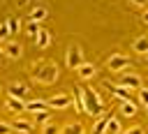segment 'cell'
<instances>
[{
	"mask_svg": "<svg viewBox=\"0 0 148 134\" xmlns=\"http://www.w3.org/2000/svg\"><path fill=\"white\" fill-rule=\"evenodd\" d=\"M83 111H86L88 116H92V118L104 116V102H102V97H99L97 90L83 88Z\"/></svg>",
	"mask_w": 148,
	"mask_h": 134,
	"instance_id": "obj_1",
	"label": "cell"
},
{
	"mask_svg": "<svg viewBox=\"0 0 148 134\" xmlns=\"http://www.w3.org/2000/svg\"><path fill=\"white\" fill-rule=\"evenodd\" d=\"M58 76H60V72H58V67L51 65V62H44V65H39V67L32 72V81L39 83V85H51V83L58 81Z\"/></svg>",
	"mask_w": 148,
	"mask_h": 134,
	"instance_id": "obj_2",
	"label": "cell"
},
{
	"mask_svg": "<svg viewBox=\"0 0 148 134\" xmlns=\"http://www.w3.org/2000/svg\"><path fill=\"white\" fill-rule=\"evenodd\" d=\"M83 62H86V60H83V51H81V46H69L67 53H65V65H67L69 69H79Z\"/></svg>",
	"mask_w": 148,
	"mask_h": 134,
	"instance_id": "obj_3",
	"label": "cell"
},
{
	"mask_svg": "<svg viewBox=\"0 0 148 134\" xmlns=\"http://www.w3.org/2000/svg\"><path fill=\"white\" fill-rule=\"evenodd\" d=\"M106 67H109L111 72H123V69L132 67V62H130L127 55H123V53H113V55L106 60Z\"/></svg>",
	"mask_w": 148,
	"mask_h": 134,
	"instance_id": "obj_4",
	"label": "cell"
},
{
	"mask_svg": "<svg viewBox=\"0 0 148 134\" xmlns=\"http://www.w3.org/2000/svg\"><path fill=\"white\" fill-rule=\"evenodd\" d=\"M120 85H125L127 90H139V88H143V79L134 72H125L120 76Z\"/></svg>",
	"mask_w": 148,
	"mask_h": 134,
	"instance_id": "obj_5",
	"label": "cell"
},
{
	"mask_svg": "<svg viewBox=\"0 0 148 134\" xmlns=\"http://www.w3.org/2000/svg\"><path fill=\"white\" fill-rule=\"evenodd\" d=\"M2 49H5V58L18 60V58L23 55V46H21L18 42H5V44H2Z\"/></svg>",
	"mask_w": 148,
	"mask_h": 134,
	"instance_id": "obj_6",
	"label": "cell"
},
{
	"mask_svg": "<svg viewBox=\"0 0 148 134\" xmlns=\"http://www.w3.org/2000/svg\"><path fill=\"white\" fill-rule=\"evenodd\" d=\"M76 74H79V79H81V81H90V79H95V76H97V67H95L92 62H83V65L76 69Z\"/></svg>",
	"mask_w": 148,
	"mask_h": 134,
	"instance_id": "obj_7",
	"label": "cell"
},
{
	"mask_svg": "<svg viewBox=\"0 0 148 134\" xmlns=\"http://www.w3.org/2000/svg\"><path fill=\"white\" fill-rule=\"evenodd\" d=\"M104 85H109V90L113 92V97H116L118 102H127V99H132V97H130V90H127L125 85H120V83H104Z\"/></svg>",
	"mask_w": 148,
	"mask_h": 134,
	"instance_id": "obj_8",
	"label": "cell"
},
{
	"mask_svg": "<svg viewBox=\"0 0 148 134\" xmlns=\"http://www.w3.org/2000/svg\"><path fill=\"white\" fill-rule=\"evenodd\" d=\"M69 104H72V97H69V95H53V97H49V106H51V109L62 111V109H67Z\"/></svg>",
	"mask_w": 148,
	"mask_h": 134,
	"instance_id": "obj_9",
	"label": "cell"
},
{
	"mask_svg": "<svg viewBox=\"0 0 148 134\" xmlns=\"http://www.w3.org/2000/svg\"><path fill=\"white\" fill-rule=\"evenodd\" d=\"M25 111H30V113L51 111V106H49V99H28V102H25Z\"/></svg>",
	"mask_w": 148,
	"mask_h": 134,
	"instance_id": "obj_10",
	"label": "cell"
},
{
	"mask_svg": "<svg viewBox=\"0 0 148 134\" xmlns=\"http://www.w3.org/2000/svg\"><path fill=\"white\" fill-rule=\"evenodd\" d=\"M5 106H7V111H12V113H23L25 111V99H18V97H7V102H5Z\"/></svg>",
	"mask_w": 148,
	"mask_h": 134,
	"instance_id": "obj_11",
	"label": "cell"
},
{
	"mask_svg": "<svg viewBox=\"0 0 148 134\" xmlns=\"http://www.w3.org/2000/svg\"><path fill=\"white\" fill-rule=\"evenodd\" d=\"M46 16H49V9H46L44 5H35V7L30 9V14H28V18H30V21H37V23H42Z\"/></svg>",
	"mask_w": 148,
	"mask_h": 134,
	"instance_id": "obj_12",
	"label": "cell"
},
{
	"mask_svg": "<svg viewBox=\"0 0 148 134\" xmlns=\"http://www.w3.org/2000/svg\"><path fill=\"white\" fill-rule=\"evenodd\" d=\"M12 127H14V132L16 134H30L35 127H32V122L30 120H23V118H16L14 122H12Z\"/></svg>",
	"mask_w": 148,
	"mask_h": 134,
	"instance_id": "obj_13",
	"label": "cell"
},
{
	"mask_svg": "<svg viewBox=\"0 0 148 134\" xmlns=\"http://www.w3.org/2000/svg\"><path fill=\"white\" fill-rule=\"evenodd\" d=\"M28 90H30V88H28L25 83H12V85H9V95H12V97H18V99H25V97H28Z\"/></svg>",
	"mask_w": 148,
	"mask_h": 134,
	"instance_id": "obj_14",
	"label": "cell"
},
{
	"mask_svg": "<svg viewBox=\"0 0 148 134\" xmlns=\"http://www.w3.org/2000/svg\"><path fill=\"white\" fill-rule=\"evenodd\" d=\"M132 49H134V53H139V55H148V37H136L134 42H132Z\"/></svg>",
	"mask_w": 148,
	"mask_h": 134,
	"instance_id": "obj_15",
	"label": "cell"
},
{
	"mask_svg": "<svg viewBox=\"0 0 148 134\" xmlns=\"http://www.w3.org/2000/svg\"><path fill=\"white\" fill-rule=\"evenodd\" d=\"M106 134H123V125H120V118H118V116H109Z\"/></svg>",
	"mask_w": 148,
	"mask_h": 134,
	"instance_id": "obj_16",
	"label": "cell"
},
{
	"mask_svg": "<svg viewBox=\"0 0 148 134\" xmlns=\"http://www.w3.org/2000/svg\"><path fill=\"white\" fill-rule=\"evenodd\" d=\"M120 116H125V118H134V116H136V104H134L132 99L120 102Z\"/></svg>",
	"mask_w": 148,
	"mask_h": 134,
	"instance_id": "obj_17",
	"label": "cell"
},
{
	"mask_svg": "<svg viewBox=\"0 0 148 134\" xmlns=\"http://www.w3.org/2000/svg\"><path fill=\"white\" fill-rule=\"evenodd\" d=\"M35 44H37V49H46L49 44H51V32L49 30H39V35H37V39H35Z\"/></svg>",
	"mask_w": 148,
	"mask_h": 134,
	"instance_id": "obj_18",
	"label": "cell"
},
{
	"mask_svg": "<svg viewBox=\"0 0 148 134\" xmlns=\"http://www.w3.org/2000/svg\"><path fill=\"white\" fill-rule=\"evenodd\" d=\"M60 134H86V129H83L81 122H67V125L60 129Z\"/></svg>",
	"mask_w": 148,
	"mask_h": 134,
	"instance_id": "obj_19",
	"label": "cell"
},
{
	"mask_svg": "<svg viewBox=\"0 0 148 134\" xmlns=\"http://www.w3.org/2000/svg\"><path fill=\"white\" fill-rule=\"evenodd\" d=\"M39 30H42V25H39L37 21H28V23H25V28H23V32H25L28 37H32V39H37Z\"/></svg>",
	"mask_w": 148,
	"mask_h": 134,
	"instance_id": "obj_20",
	"label": "cell"
},
{
	"mask_svg": "<svg viewBox=\"0 0 148 134\" xmlns=\"http://www.w3.org/2000/svg\"><path fill=\"white\" fill-rule=\"evenodd\" d=\"M106 122H109V116H99L92 125V134H106Z\"/></svg>",
	"mask_w": 148,
	"mask_h": 134,
	"instance_id": "obj_21",
	"label": "cell"
},
{
	"mask_svg": "<svg viewBox=\"0 0 148 134\" xmlns=\"http://www.w3.org/2000/svg\"><path fill=\"white\" fill-rule=\"evenodd\" d=\"M74 106H76L79 113H86L83 111V85H76V102H74Z\"/></svg>",
	"mask_w": 148,
	"mask_h": 134,
	"instance_id": "obj_22",
	"label": "cell"
},
{
	"mask_svg": "<svg viewBox=\"0 0 148 134\" xmlns=\"http://www.w3.org/2000/svg\"><path fill=\"white\" fill-rule=\"evenodd\" d=\"M42 134H60V127L56 125V122H46V125H42Z\"/></svg>",
	"mask_w": 148,
	"mask_h": 134,
	"instance_id": "obj_23",
	"label": "cell"
},
{
	"mask_svg": "<svg viewBox=\"0 0 148 134\" xmlns=\"http://www.w3.org/2000/svg\"><path fill=\"white\" fill-rule=\"evenodd\" d=\"M32 116H35V122H39V125H46L49 118H51L49 111H37V113H32Z\"/></svg>",
	"mask_w": 148,
	"mask_h": 134,
	"instance_id": "obj_24",
	"label": "cell"
},
{
	"mask_svg": "<svg viewBox=\"0 0 148 134\" xmlns=\"http://www.w3.org/2000/svg\"><path fill=\"white\" fill-rule=\"evenodd\" d=\"M9 25L7 23H0V44H5V42H9Z\"/></svg>",
	"mask_w": 148,
	"mask_h": 134,
	"instance_id": "obj_25",
	"label": "cell"
},
{
	"mask_svg": "<svg viewBox=\"0 0 148 134\" xmlns=\"http://www.w3.org/2000/svg\"><path fill=\"white\" fill-rule=\"evenodd\" d=\"M7 25H9V32H12V35H16V32L21 30V21H16V18H9Z\"/></svg>",
	"mask_w": 148,
	"mask_h": 134,
	"instance_id": "obj_26",
	"label": "cell"
},
{
	"mask_svg": "<svg viewBox=\"0 0 148 134\" xmlns=\"http://www.w3.org/2000/svg\"><path fill=\"white\" fill-rule=\"evenodd\" d=\"M0 134H14V127H12V122H5V120H0Z\"/></svg>",
	"mask_w": 148,
	"mask_h": 134,
	"instance_id": "obj_27",
	"label": "cell"
},
{
	"mask_svg": "<svg viewBox=\"0 0 148 134\" xmlns=\"http://www.w3.org/2000/svg\"><path fill=\"white\" fill-rule=\"evenodd\" d=\"M139 102L143 106H148V88H139Z\"/></svg>",
	"mask_w": 148,
	"mask_h": 134,
	"instance_id": "obj_28",
	"label": "cell"
},
{
	"mask_svg": "<svg viewBox=\"0 0 148 134\" xmlns=\"http://www.w3.org/2000/svg\"><path fill=\"white\" fill-rule=\"evenodd\" d=\"M123 134H143V127H139V125H134V127H130V129H125Z\"/></svg>",
	"mask_w": 148,
	"mask_h": 134,
	"instance_id": "obj_29",
	"label": "cell"
},
{
	"mask_svg": "<svg viewBox=\"0 0 148 134\" xmlns=\"http://www.w3.org/2000/svg\"><path fill=\"white\" fill-rule=\"evenodd\" d=\"M134 7H148V0H130Z\"/></svg>",
	"mask_w": 148,
	"mask_h": 134,
	"instance_id": "obj_30",
	"label": "cell"
},
{
	"mask_svg": "<svg viewBox=\"0 0 148 134\" xmlns=\"http://www.w3.org/2000/svg\"><path fill=\"white\" fill-rule=\"evenodd\" d=\"M141 18H143V23H148V9L143 12V16H141Z\"/></svg>",
	"mask_w": 148,
	"mask_h": 134,
	"instance_id": "obj_31",
	"label": "cell"
},
{
	"mask_svg": "<svg viewBox=\"0 0 148 134\" xmlns=\"http://www.w3.org/2000/svg\"><path fill=\"white\" fill-rule=\"evenodd\" d=\"M2 58H5V49L0 46V60H2Z\"/></svg>",
	"mask_w": 148,
	"mask_h": 134,
	"instance_id": "obj_32",
	"label": "cell"
},
{
	"mask_svg": "<svg viewBox=\"0 0 148 134\" xmlns=\"http://www.w3.org/2000/svg\"><path fill=\"white\" fill-rule=\"evenodd\" d=\"M25 2H30V0H18V5H25Z\"/></svg>",
	"mask_w": 148,
	"mask_h": 134,
	"instance_id": "obj_33",
	"label": "cell"
},
{
	"mask_svg": "<svg viewBox=\"0 0 148 134\" xmlns=\"http://www.w3.org/2000/svg\"><path fill=\"white\" fill-rule=\"evenodd\" d=\"M146 113H148V106H146Z\"/></svg>",
	"mask_w": 148,
	"mask_h": 134,
	"instance_id": "obj_34",
	"label": "cell"
},
{
	"mask_svg": "<svg viewBox=\"0 0 148 134\" xmlns=\"http://www.w3.org/2000/svg\"><path fill=\"white\" fill-rule=\"evenodd\" d=\"M146 62H148V55H146Z\"/></svg>",
	"mask_w": 148,
	"mask_h": 134,
	"instance_id": "obj_35",
	"label": "cell"
}]
</instances>
